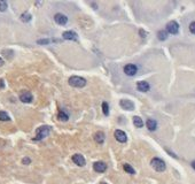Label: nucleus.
<instances>
[{
  "label": "nucleus",
  "mask_w": 195,
  "mask_h": 184,
  "mask_svg": "<svg viewBox=\"0 0 195 184\" xmlns=\"http://www.w3.org/2000/svg\"><path fill=\"white\" fill-rule=\"evenodd\" d=\"M62 36H63V38L67 40H77L78 39L77 34L74 32V31H65Z\"/></svg>",
  "instance_id": "13"
},
{
  "label": "nucleus",
  "mask_w": 195,
  "mask_h": 184,
  "mask_svg": "<svg viewBox=\"0 0 195 184\" xmlns=\"http://www.w3.org/2000/svg\"><path fill=\"white\" fill-rule=\"evenodd\" d=\"M147 128H148V130H150V131H155L156 128H157V123H156L155 120H153V118H149V120H147Z\"/></svg>",
  "instance_id": "15"
},
{
  "label": "nucleus",
  "mask_w": 195,
  "mask_h": 184,
  "mask_svg": "<svg viewBox=\"0 0 195 184\" xmlns=\"http://www.w3.org/2000/svg\"><path fill=\"white\" fill-rule=\"evenodd\" d=\"M37 43L38 44H48V43H51V39H40Z\"/></svg>",
  "instance_id": "25"
},
{
  "label": "nucleus",
  "mask_w": 195,
  "mask_h": 184,
  "mask_svg": "<svg viewBox=\"0 0 195 184\" xmlns=\"http://www.w3.org/2000/svg\"><path fill=\"white\" fill-rule=\"evenodd\" d=\"M114 136H115V138H116L119 143H125V142L128 140L126 133L124 131H122V130H116L115 133H114Z\"/></svg>",
  "instance_id": "9"
},
{
  "label": "nucleus",
  "mask_w": 195,
  "mask_h": 184,
  "mask_svg": "<svg viewBox=\"0 0 195 184\" xmlns=\"http://www.w3.org/2000/svg\"><path fill=\"white\" fill-rule=\"evenodd\" d=\"M93 169L98 173H104L107 170V165L102 162V161H98V162H94L93 165Z\"/></svg>",
  "instance_id": "10"
},
{
  "label": "nucleus",
  "mask_w": 195,
  "mask_h": 184,
  "mask_svg": "<svg viewBox=\"0 0 195 184\" xmlns=\"http://www.w3.org/2000/svg\"><path fill=\"white\" fill-rule=\"evenodd\" d=\"M7 9V2L5 0H0V12H5Z\"/></svg>",
  "instance_id": "23"
},
{
  "label": "nucleus",
  "mask_w": 195,
  "mask_h": 184,
  "mask_svg": "<svg viewBox=\"0 0 195 184\" xmlns=\"http://www.w3.org/2000/svg\"><path fill=\"white\" fill-rule=\"evenodd\" d=\"M54 21H55L59 26H65V24H67V22H68V17L65 16V14L57 13L54 15Z\"/></svg>",
  "instance_id": "5"
},
{
  "label": "nucleus",
  "mask_w": 195,
  "mask_h": 184,
  "mask_svg": "<svg viewBox=\"0 0 195 184\" xmlns=\"http://www.w3.org/2000/svg\"><path fill=\"white\" fill-rule=\"evenodd\" d=\"M11 118L6 112H0V121H9Z\"/></svg>",
  "instance_id": "21"
},
{
  "label": "nucleus",
  "mask_w": 195,
  "mask_h": 184,
  "mask_svg": "<svg viewBox=\"0 0 195 184\" xmlns=\"http://www.w3.org/2000/svg\"><path fill=\"white\" fill-rule=\"evenodd\" d=\"M119 105L122 108H124V109H126V111H133L134 109V104L129 100V99H123V100H121L119 101Z\"/></svg>",
  "instance_id": "8"
},
{
  "label": "nucleus",
  "mask_w": 195,
  "mask_h": 184,
  "mask_svg": "<svg viewBox=\"0 0 195 184\" xmlns=\"http://www.w3.org/2000/svg\"><path fill=\"white\" fill-rule=\"evenodd\" d=\"M21 20H22L23 22H30V21H31V15L29 13H23L21 15Z\"/></svg>",
  "instance_id": "19"
},
{
  "label": "nucleus",
  "mask_w": 195,
  "mask_h": 184,
  "mask_svg": "<svg viewBox=\"0 0 195 184\" xmlns=\"http://www.w3.org/2000/svg\"><path fill=\"white\" fill-rule=\"evenodd\" d=\"M139 34L141 35V37H143V38H145V37L147 36V32H146V31H143V30H140V31H139Z\"/></svg>",
  "instance_id": "27"
},
{
  "label": "nucleus",
  "mask_w": 195,
  "mask_h": 184,
  "mask_svg": "<svg viewBox=\"0 0 195 184\" xmlns=\"http://www.w3.org/2000/svg\"><path fill=\"white\" fill-rule=\"evenodd\" d=\"M189 31L195 35V22H192V23L189 24Z\"/></svg>",
  "instance_id": "24"
},
{
  "label": "nucleus",
  "mask_w": 195,
  "mask_h": 184,
  "mask_svg": "<svg viewBox=\"0 0 195 184\" xmlns=\"http://www.w3.org/2000/svg\"><path fill=\"white\" fill-rule=\"evenodd\" d=\"M150 166H152L156 171H160V173H161V171H164L165 170V168H167L165 162L160 158L152 159V161H150Z\"/></svg>",
  "instance_id": "2"
},
{
  "label": "nucleus",
  "mask_w": 195,
  "mask_h": 184,
  "mask_svg": "<svg viewBox=\"0 0 195 184\" xmlns=\"http://www.w3.org/2000/svg\"><path fill=\"white\" fill-rule=\"evenodd\" d=\"M69 84L74 88H84L86 85V79L79 76H71L69 78Z\"/></svg>",
  "instance_id": "3"
},
{
  "label": "nucleus",
  "mask_w": 195,
  "mask_h": 184,
  "mask_svg": "<svg viewBox=\"0 0 195 184\" xmlns=\"http://www.w3.org/2000/svg\"><path fill=\"white\" fill-rule=\"evenodd\" d=\"M22 162H23V165H29L30 162H31V160L29 158H24L23 160H22Z\"/></svg>",
  "instance_id": "26"
},
{
  "label": "nucleus",
  "mask_w": 195,
  "mask_h": 184,
  "mask_svg": "<svg viewBox=\"0 0 195 184\" xmlns=\"http://www.w3.org/2000/svg\"><path fill=\"white\" fill-rule=\"evenodd\" d=\"M133 124H134L137 128H143V118H139V116H134V118H133Z\"/></svg>",
  "instance_id": "16"
},
{
  "label": "nucleus",
  "mask_w": 195,
  "mask_h": 184,
  "mask_svg": "<svg viewBox=\"0 0 195 184\" xmlns=\"http://www.w3.org/2000/svg\"><path fill=\"white\" fill-rule=\"evenodd\" d=\"M167 31L171 35H177L179 31V24L176 21H171L167 24Z\"/></svg>",
  "instance_id": "4"
},
{
  "label": "nucleus",
  "mask_w": 195,
  "mask_h": 184,
  "mask_svg": "<svg viewBox=\"0 0 195 184\" xmlns=\"http://www.w3.org/2000/svg\"><path fill=\"white\" fill-rule=\"evenodd\" d=\"M104 133L102 131H98L95 135H94V139H95V142L98 143V144H104Z\"/></svg>",
  "instance_id": "14"
},
{
  "label": "nucleus",
  "mask_w": 195,
  "mask_h": 184,
  "mask_svg": "<svg viewBox=\"0 0 195 184\" xmlns=\"http://www.w3.org/2000/svg\"><path fill=\"white\" fill-rule=\"evenodd\" d=\"M72 161L77 165V166H80V167H83V166H85V163H86V161H85V159L84 157L82 155V154H74L72 155Z\"/></svg>",
  "instance_id": "11"
},
{
  "label": "nucleus",
  "mask_w": 195,
  "mask_h": 184,
  "mask_svg": "<svg viewBox=\"0 0 195 184\" xmlns=\"http://www.w3.org/2000/svg\"><path fill=\"white\" fill-rule=\"evenodd\" d=\"M2 65H4V60H2L1 58H0V67L2 66Z\"/></svg>",
  "instance_id": "29"
},
{
  "label": "nucleus",
  "mask_w": 195,
  "mask_h": 184,
  "mask_svg": "<svg viewBox=\"0 0 195 184\" xmlns=\"http://www.w3.org/2000/svg\"><path fill=\"white\" fill-rule=\"evenodd\" d=\"M4 88H5V83L2 79H0V89H4Z\"/></svg>",
  "instance_id": "28"
},
{
  "label": "nucleus",
  "mask_w": 195,
  "mask_h": 184,
  "mask_svg": "<svg viewBox=\"0 0 195 184\" xmlns=\"http://www.w3.org/2000/svg\"><path fill=\"white\" fill-rule=\"evenodd\" d=\"M102 112H104V115H109V105L104 101V103H102Z\"/></svg>",
  "instance_id": "22"
},
{
  "label": "nucleus",
  "mask_w": 195,
  "mask_h": 184,
  "mask_svg": "<svg viewBox=\"0 0 195 184\" xmlns=\"http://www.w3.org/2000/svg\"><path fill=\"white\" fill-rule=\"evenodd\" d=\"M137 89H138V91L148 92L150 89V85L147 82H138L137 83Z\"/></svg>",
  "instance_id": "12"
},
{
  "label": "nucleus",
  "mask_w": 195,
  "mask_h": 184,
  "mask_svg": "<svg viewBox=\"0 0 195 184\" xmlns=\"http://www.w3.org/2000/svg\"><path fill=\"white\" fill-rule=\"evenodd\" d=\"M50 131H51V127H48V126H41V127H39L38 129H37V131H36V137L33 138V140H41V139H44L45 137L48 136Z\"/></svg>",
  "instance_id": "1"
},
{
  "label": "nucleus",
  "mask_w": 195,
  "mask_h": 184,
  "mask_svg": "<svg viewBox=\"0 0 195 184\" xmlns=\"http://www.w3.org/2000/svg\"><path fill=\"white\" fill-rule=\"evenodd\" d=\"M192 166H193V168L195 169V161H193V162H192Z\"/></svg>",
  "instance_id": "30"
},
{
  "label": "nucleus",
  "mask_w": 195,
  "mask_h": 184,
  "mask_svg": "<svg viewBox=\"0 0 195 184\" xmlns=\"http://www.w3.org/2000/svg\"><path fill=\"white\" fill-rule=\"evenodd\" d=\"M123 168H124V170L126 171V173H129V174H131V175H133V174H135V170L131 167L129 163H125L124 166H123Z\"/></svg>",
  "instance_id": "18"
},
{
  "label": "nucleus",
  "mask_w": 195,
  "mask_h": 184,
  "mask_svg": "<svg viewBox=\"0 0 195 184\" xmlns=\"http://www.w3.org/2000/svg\"><path fill=\"white\" fill-rule=\"evenodd\" d=\"M137 71H138V68L137 66H134V65H126V66L124 67V73L128 75V76H134L135 74H137Z\"/></svg>",
  "instance_id": "7"
},
{
  "label": "nucleus",
  "mask_w": 195,
  "mask_h": 184,
  "mask_svg": "<svg viewBox=\"0 0 195 184\" xmlns=\"http://www.w3.org/2000/svg\"><path fill=\"white\" fill-rule=\"evenodd\" d=\"M32 99H33L32 93H31V92H29V91H24V92H22V93L20 94V100H21L22 103L29 104V103H31V101H32Z\"/></svg>",
  "instance_id": "6"
},
{
  "label": "nucleus",
  "mask_w": 195,
  "mask_h": 184,
  "mask_svg": "<svg viewBox=\"0 0 195 184\" xmlns=\"http://www.w3.org/2000/svg\"><path fill=\"white\" fill-rule=\"evenodd\" d=\"M100 184H107V183H104V182H101V183H100Z\"/></svg>",
  "instance_id": "31"
},
{
  "label": "nucleus",
  "mask_w": 195,
  "mask_h": 184,
  "mask_svg": "<svg viewBox=\"0 0 195 184\" xmlns=\"http://www.w3.org/2000/svg\"><path fill=\"white\" fill-rule=\"evenodd\" d=\"M69 118L68 116V114L65 113V111H60V113H59V120H61V121H67Z\"/></svg>",
  "instance_id": "20"
},
{
  "label": "nucleus",
  "mask_w": 195,
  "mask_h": 184,
  "mask_svg": "<svg viewBox=\"0 0 195 184\" xmlns=\"http://www.w3.org/2000/svg\"><path fill=\"white\" fill-rule=\"evenodd\" d=\"M157 37H158V39L160 40H165L167 38H168V34H167L165 30H161V31H158Z\"/></svg>",
  "instance_id": "17"
}]
</instances>
